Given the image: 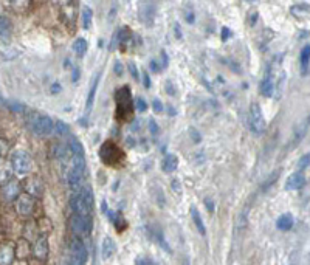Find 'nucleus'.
<instances>
[{
  "label": "nucleus",
  "mask_w": 310,
  "mask_h": 265,
  "mask_svg": "<svg viewBox=\"0 0 310 265\" xmlns=\"http://www.w3.org/2000/svg\"><path fill=\"white\" fill-rule=\"evenodd\" d=\"M93 203H95V196H93V191L88 186H82L78 191H75L70 199V208L73 211V214H78L82 217H93Z\"/></svg>",
  "instance_id": "nucleus-1"
},
{
  "label": "nucleus",
  "mask_w": 310,
  "mask_h": 265,
  "mask_svg": "<svg viewBox=\"0 0 310 265\" xmlns=\"http://www.w3.org/2000/svg\"><path fill=\"white\" fill-rule=\"evenodd\" d=\"M28 127L38 137H48L54 132V121L45 113L33 112L28 116Z\"/></svg>",
  "instance_id": "nucleus-2"
},
{
  "label": "nucleus",
  "mask_w": 310,
  "mask_h": 265,
  "mask_svg": "<svg viewBox=\"0 0 310 265\" xmlns=\"http://www.w3.org/2000/svg\"><path fill=\"white\" fill-rule=\"evenodd\" d=\"M10 163H11V169L16 172V174H28L31 169H33V160L27 151L24 149H16L13 154H11V158H10Z\"/></svg>",
  "instance_id": "nucleus-3"
},
{
  "label": "nucleus",
  "mask_w": 310,
  "mask_h": 265,
  "mask_svg": "<svg viewBox=\"0 0 310 265\" xmlns=\"http://www.w3.org/2000/svg\"><path fill=\"white\" fill-rule=\"evenodd\" d=\"M248 126H250V130H251L254 135H262V134L265 132L267 122H265V118H264L261 105H259L258 102H251V105H250Z\"/></svg>",
  "instance_id": "nucleus-4"
},
{
  "label": "nucleus",
  "mask_w": 310,
  "mask_h": 265,
  "mask_svg": "<svg viewBox=\"0 0 310 265\" xmlns=\"http://www.w3.org/2000/svg\"><path fill=\"white\" fill-rule=\"evenodd\" d=\"M99 158H101V162L104 165L118 166L123 162L124 155L115 143H112V141H106L99 149Z\"/></svg>",
  "instance_id": "nucleus-5"
},
{
  "label": "nucleus",
  "mask_w": 310,
  "mask_h": 265,
  "mask_svg": "<svg viewBox=\"0 0 310 265\" xmlns=\"http://www.w3.org/2000/svg\"><path fill=\"white\" fill-rule=\"evenodd\" d=\"M115 99H117V115H120V118H127L131 115V109H132L131 88L127 85L118 88Z\"/></svg>",
  "instance_id": "nucleus-6"
},
{
  "label": "nucleus",
  "mask_w": 310,
  "mask_h": 265,
  "mask_svg": "<svg viewBox=\"0 0 310 265\" xmlns=\"http://www.w3.org/2000/svg\"><path fill=\"white\" fill-rule=\"evenodd\" d=\"M70 228L78 237L88 236L93 229V217H82L78 214H73L70 217Z\"/></svg>",
  "instance_id": "nucleus-7"
},
{
  "label": "nucleus",
  "mask_w": 310,
  "mask_h": 265,
  "mask_svg": "<svg viewBox=\"0 0 310 265\" xmlns=\"http://www.w3.org/2000/svg\"><path fill=\"white\" fill-rule=\"evenodd\" d=\"M275 62H271L267 68V73L264 76V79L261 81V85H259V92L262 96L265 98H271L276 92V87H278V82H276V75H275Z\"/></svg>",
  "instance_id": "nucleus-8"
},
{
  "label": "nucleus",
  "mask_w": 310,
  "mask_h": 265,
  "mask_svg": "<svg viewBox=\"0 0 310 265\" xmlns=\"http://www.w3.org/2000/svg\"><path fill=\"white\" fill-rule=\"evenodd\" d=\"M14 209H16V213L19 216H22V217L31 216L33 209H34L33 196H30V194H27V192H22L21 196L14 200Z\"/></svg>",
  "instance_id": "nucleus-9"
},
{
  "label": "nucleus",
  "mask_w": 310,
  "mask_h": 265,
  "mask_svg": "<svg viewBox=\"0 0 310 265\" xmlns=\"http://www.w3.org/2000/svg\"><path fill=\"white\" fill-rule=\"evenodd\" d=\"M70 257L76 259V260H81L84 263L87 262V257H88L87 248H85L82 239L78 237V236H73L70 239Z\"/></svg>",
  "instance_id": "nucleus-10"
},
{
  "label": "nucleus",
  "mask_w": 310,
  "mask_h": 265,
  "mask_svg": "<svg viewBox=\"0 0 310 265\" xmlns=\"http://www.w3.org/2000/svg\"><path fill=\"white\" fill-rule=\"evenodd\" d=\"M99 79H101V72H98L96 76L93 78L92 85H90V90H88V95H87V101H85V113H84V121H82V124H84V126L87 124V118H88L90 112H92V109H93L96 90H98V85H99Z\"/></svg>",
  "instance_id": "nucleus-11"
},
{
  "label": "nucleus",
  "mask_w": 310,
  "mask_h": 265,
  "mask_svg": "<svg viewBox=\"0 0 310 265\" xmlns=\"http://www.w3.org/2000/svg\"><path fill=\"white\" fill-rule=\"evenodd\" d=\"M0 194H2V199L5 202H14L17 197L21 196V183L17 180H10L8 183H5L2 186V191H0Z\"/></svg>",
  "instance_id": "nucleus-12"
},
{
  "label": "nucleus",
  "mask_w": 310,
  "mask_h": 265,
  "mask_svg": "<svg viewBox=\"0 0 310 265\" xmlns=\"http://www.w3.org/2000/svg\"><path fill=\"white\" fill-rule=\"evenodd\" d=\"M138 13H140V21L144 25L152 27L154 19H155V4L154 2H143V4H140Z\"/></svg>",
  "instance_id": "nucleus-13"
},
{
  "label": "nucleus",
  "mask_w": 310,
  "mask_h": 265,
  "mask_svg": "<svg viewBox=\"0 0 310 265\" xmlns=\"http://www.w3.org/2000/svg\"><path fill=\"white\" fill-rule=\"evenodd\" d=\"M146 234L149 236V239H152L154 242H157L163 250L168 251V253H172V248L171 245L168 243V240L163 236V233L160 231L158 228H152V226H146Z\"/></svg>",
  "instance_id": "nucleus-14"
},
{
  "label": "nucleus",
  "mask_w": 310,
  "mask_h": 265,
  "mask_svg": "<svg viewBox=\"0 0 310 265\" xmlns=\"http://www.w3.org/2000/svg\"><path fill=\"white\" fill-rule=\"evenodd\" d=\"M16 257V246L11 242L0 245V265H11Z\"/></svg>",
  "instance_id": "nucleus-15"
},
{
  "label": "nucleus",
  "mask_w": 310,
  "mask_h": 265,
  "mask_svg": "<svg viewBox=\"0 0 310 265\" xmlns=\"http://www.w3.org/2000/svg\"><path fill=\"white\" fill-rule=\"evenodd\" d=\"M304 185H305V177H304V174H302L301 171H298V172L291 174V175L288 177L285 185H284V188H285V191H298V189H301Z\"/></svg>",
  "instance_id": "nucleus-16"
},
{
  "label": "nucleus",
  "mask_w": 310,
  "mask_h": 265,
  "mask_svg": "<svg viewBox=\"0 0 310 265\" xmlns=\"http://www.w3.org/2000/svg\"><path fill=\"white\" fill-rule=\"evenodd\" d=\"M13 38V24L7 16H0V41L8 44Z\"/></svg>",
  "instance_id": "nucleus-17"
},
{
  "label": "nucleus",
  "mask_w": 310,
  "mask_h": 265,
  "mask_svg": "<svg viewBox=\"0 0 310 265\" xmlns=\"http://www.w3.org/2000/svg\"><path fill=\"white\" fill-rule=\"evenodd\" d=\"M48 251H50V248H48V240H47L45 236L39 237L38 240L34 242V250H33V253H34V256L38 257L39 260H47Z\"/></svg>",
  "instance_id": "nucleus-18"
},
{
  "label": "nucleus",
  "mask_w": 310,
  "mask_h": 265,
  "mask_svg": "<svg viewBox=\"0 0 310 265\" xmlns=\"http://www.w3.org/2000/svg\"><path fill=\"white\" fill-rule=\"evenodd\" d=\"M115 250H117V245H115L114 239H112V237H104V239H102V243H101V257H102L104 260L111 259V257L114 256Z\"/></svg>",
  "instance_id": "nucleus-19"
},
{
  "label": "nucleus",
  "mask_w": 310,
  "mask_h": 265,
  "mask_svg": "<svg viewBox=\"0 0 310 265\" xmlns=\"http://www.w3.org/2000/svg\"><path fill=\"white\" fill-rule=\"evenodd\" d=\"M177 166H178V158H177V155H174V154L165 155V158L161 160V171L166 172V174L174 172V171L177 169Z\"/></svg>",
  "instance_id": "nucleus-20"
},
{
  "label": "nucleus",
  "mask_w": 310,
  "mask_h": 265,
  "mask_svg": "<svg viewBox=\"0 0 310 265\" xmlns=\"http://www.w3.org/2000/svg\"><path fill=\"white\" fill-rule=\"evenodd\" d=\"M299 65H301V75L308 73V65H310V45H304L301 50V56H299Z\"/></svg>",
  "instance_id": "nucleus-21"
},
{
  "label": "nucleus",
  "mask_w": 310,
  "mask_h": 265,
  "mask_svg": "<svg viewBox=\"0 0 310 265\" xmlns=\"http://www.w3.org/2000/svg\"><path fill=\"white\" fill-rule=\"evenodd\" d=\"M191 219H192V222H194V225L197 228V231L202 236H205L206 234V228H205V223L202 220V216H200L198 209L195 206H191Z\"/></svg>",
  "instance_id": "nucleus-22"
},
{
  "label": "nucleus",
  "mask_w": 310,
  "mask_h": 265,
  "mask_svg": "<svg viewBox=\"0 0 310 265\" xmlns=\"http://www.w3.org/2000/svg\"><path fill=\"white\" fill-rule=\"evenodd\" d=\"M293 223H295L293 216L288 214V213L279 216V219L276 220V226H278V229H281V231H288V229L293 228Z\"/></svg>",
  "instance_id": "nucleus-23"
},
{
  "label": "nucleus",
  "mask_w": 310,
  "mask_h": 265,
  "mask_svg": "<svg viewBox=\"0 0 310 265\" xmlns=\"http://www.w3.org/2000/svg\"><path fill=\"white\" fill-rule=\"evenodd\" d=\"M27 191L30 196H39L42 192V185H41V180L38 177H34V179H30L27 182Z\"/></svg>",
  "instance_id": "nucleus-24"
},
{
  "label": "nucleus",
  "mask_w": 310,
  "mask_h": 265,
  "mask_svg": "<svg viewBox=\"0 0 310 265\" xmlns=\"http://www.w3.org/2000/svg\"><path fill=\"white\" fill-rule=\"evenodd\" d=\"M92 19H93V11L90 10L88 7H84L82 13H81V22H82V28L84 30L90 28V25H92Z\"/></svg>",
  "instance_id": "nucleus-25"
},
{
  "label": "nucleus",
  "mask_w": 310,
  "mask_h": 265,
  "mask_svg": "<svg viewBox=\"0 0 310 265\" xmlns=\"http://www.w3.org/2000/svg\"><path fill=\"white\" fill-rule=\"evenodd\" d=\"M87 50H88V44L84 38H78L75 42H73V51H75L76 55L84 56L87 53Z\"/></svg>",
  "instance_id": "nucleus-26"
},
{
  "label": "nucleus",
  "mask_w": 310,
  "mask_h": 265,
  "mask_svg": "<svg viewBox=\"0 0 310 265\" xmlns=\"http://www.w3.org/2000/svg\"><path fill=\"white\" fill-rule=\"evenodd\" d=\"M111 222L115 225L117 231H123V229H126V228H127V222H126V219L123 217V214H121V213H117V211H115L114 217L111 219Z\"/></svg>",
  "instance_id": "nucleus-27"
},
{
  "label": "nucleus",
  "mask_w": 310,
  "mask_h": 265,
  "mask_svg": "<svg viewBox=\"0 0 310 265\" xmlns=\"http://www.w3.org/2000/svg\"><path fill=\"white\" fill-rule=\"evenodd\" d=\"M68 149L73 152V154H76V155H84V146L81 145V141H78L76 138H71L68 141Z\"/></svg>",
  "instance_id": "nucleus-28"
},
{
  "label": "nucleus",
  "mask_w": 310,
  "mask_h": 265,
  "mask_svg": "<svg viewBox=\"0 0 310 265\" xmlns=\"http://www.w3.org/2000/svg\"><path fill=\"white\" fill-rule=\"evenodd\" d=\"M290 11H291V14H295L296 17H302L305 13H310V7L307 4H296V5H293V7L290 8Z\"/></svg>",
  "instance_id": "nucleus-29"
},
{
  "label": "nucleus",
  "mask_w": 310,
  "mask_h": 265,
  "mask_svg": "<svg viewBox=\"0 0 310 265\" xmlns=\"http://www.w3.org/2000/svg\"><path fill=\"white\" fill-rule=\"evenodd\" d=\"M68 124H65L64 121H61V119H58L56 122H54V132H56L58 135H61V137H64V135H67L68 134Z\"/></svg>",
  "instance_id": "nucleus-30"
},
{
  "label": "nucleus",
  "mask_w": 310,
  "mask_h": 265,
  "mask_svg": "<svg viewBox=\"0 0 310 265\" xmlns=\"http://www.w3.org/2000/svg\"><path fill=\"white\" fill-rule=\"evenodd\" d=\"M11 180V169L7 166H0V185H5Z\"/></svg>",
  "instance_id": "nucleus-31"
},
{
  "label": "nucleus",
  "mask_w": 310,
  "mask_h": 265,
  "mask_svg": "<svg viewBox=\"0 0 310 265\" xmlns=\"http://www.w3.org/2000/svg\"><path fill=\"white\" fill-rule=\"evenodd\" d=\"M134 104H135V109H137L140 113H143V112L148 110V102H146V99L141 98V96H137L135 101H134Z\"/></svg>",
  "instance_id": "nucleus-32"
},
{
  "label": "nucleus",
  "mask_w": 310,
  "mask_h": 265,
  "mask_svg": "<svg viewBox=\"0 0 310 265\" xmlns=\"http://www.w3.org/2000/svg\"><path fill=\"white\" fill-rule=\"evenodd\" d=\"M296 166H298V169H299V171H302V169H305V168H308V166H310V152L304 154V155L299 158L298 163H296Z\"/></svg>",
  "instance_id": "nucleus-33"
},
{
  "label": "nucleus",
  "mask_w": 310,
  "mask_h": 265,
  "mask_svg": "<svg viewBox=\"0 0 310 265\" xmlns=\"http://www.w3.org/2000/svg\"><path fill=\"white\" fill-rule=\"evenodd\" d=\"M158 64H160L161 70H165V68L168 67V64H169V58H168V55H166V51H165V50H161V53H160Z\"/></svg>",
  "instance_id": "nucleus-34"
},
{
  "label": "nucleus",
  "mask_w": 310,
  "mask_h": 265,
  "mask_svg": "<svg viewBox=\"0 0 310 265\" xmlns=\"http://www.w3.org/2000/svg\"><path fill=\"white\" fill-rule=\"evenodd\" d=\"M135 265H155V262L149 256H138L135 259Z\"/></svg>",
  "instance_id": "nucleus-35"
},
{
  "label": "nucleus",
  "mask_w": 310,
  "mask_h": 265,
  "mask_svg": "<svg viewBox=\"0 0 310 265\" xmlns=\"http://www.w3.org/2000/svg\"><path fill=\"white\" fill-rule=\"evenodd\" d=\"M189 137L192 138L194 143H200V141H202V135H200V132L197 129H194V127L189 129Z\"/></svg>",
  "instance_id": "nucleus-36"
},
{
  "label": "nucleus",
  "mask_w": 310,
  "mask_h": 265,
  "mask_svg": "<svg viewBox=\"0 0 310 265\" xmlns=\"http://www.w3.org/2000/svg\"><path fill=\"white\" fill-rule=\"evenodd\" d=\"M149 132H151L152 135H158V134H160V127H158L157 121H155L154 118L149 119Z\"/></svg>",
  "instance_id": "nucleus-37"
},
{
  "label": "nucleus",
  "mask_w": 310,
  "mask_h": 265,
  "mask_svg": "<svg viewBox=\"0 0 310 265\" xmlns=\"http://www.w3.org/2000/svg\"><path fill=\"white\" fill-rule=\"evenodd\" d=\"M127 68H129V73L132 75V78L138 81V78H140V75H138V68H137V65H135V62H129V65H127Z\"/></svg>",
  "instance_id": "nucleus-38"
},
{
  "label": "nucleus",
  "mask_w": 310,
  "mask_h": 265,
  "mask_svg": "<svg viewBox=\"0 0 310 265\" xmlns=\"http://www.w3.org/2000/svg\"><path fill=\"white\" fill-rule=\"evenodd\" d=\"M152 109H154L155 113H161V112H163V104H161V101H160L158 98H154V101H152Z\"/></svg>",
  "instance_id": "nucleus-39"
},
{
  "label": "nucleus",
  "mask_w": 310,
  "mask_h": 265,
  "mask_svg": "<svg viewBox=\"0 0 310 265\" xmlns=\"http://www.w3.org/2000/svg\"><path fill=\"white\" fill-rule=\"evenodd\" d=\"M151 70H152V72H155V73H160V72H161V67H160V64H158V59H152V61H151Z\"/></svg>",
  "instance_id": "nucleus-40"
},
{
  "label": "nucleus",
  "mask_w": 310,
  "mask_h": 265,
  "mask_svg": "<svg viewBox=\"0 0 310 265\" xmlns=\"http://www.w3.org/2000/svg\"><path fill=\"white\" fill-rule=\"evenodd\" d=\"M231 36V31H230V28H227V27H224L222 28V41L225 42V41H228V38Z\"/></svg>",
  "instance_id": "nucleus-41"
},
{
  "label": "nucleus",
  "mask_w": 310,
  "mask_h": 265,
  "mask_svg": "<svg viewBox=\"0 0 310 265\" xmlns=\"http://www.w3.org/2000/svg\"><path fill=\"white\" fill-rule=\"evenodd\" d=\"M166 90H168V93H169L171 96H175V87L172 85V82H171V81H168V82H166Z\"/></svg>",
  "instance_id": "nucleus-42"
},
{
  "label": "nucleus",
  "mask_w": 310,
  "mask_h": 265,
  "mask_svg": "<svg viewBox=\"0 0 310 265\" xmlns=\"http://www.w3.org/2000/svg\"><path fill=\"white\" fill-rule=\"evenodd\" d=\"M114 70H115V73H117L118 76H121V75H123V64H121L120 61H117V62H115Z\"/></svg>",
  "instance_id": "nucleus-43"
},
{
  "label": "nucleus",
  "mask_w": 310,
  "mask_h": 265,
  "mask_svg": "<svg viewBox=\"0 0 310 265\" xmlns=\"http://www.w3.org/2000/svg\"><path fill=\"white\" fill-rule=\"evenodd\" d=\"M61 90H62V87H61L59 82H56V84H53V85H51V93H59Z\"/></svg>",
  "instance_id": "nucleus-44"
},
{
  "label": "nucleus",
  "mask_w": 310,
  "mask_h": 265,
  "mask_svg": "<svg viewBox=\"0 0 310 265\" xmlns=\"http://www.w3.org/2000/svg\"><path fill=\"white\" fill-rule=\"evenodd\" d=\"M143 81H144V87H148V88L151 87V81H149V75H148V73H146V72L143 73Z\"/></svg>",
  "instance_id": "nucleus-45"
},
{
  "label": "nucleus",
  "mask_w": 310,
  "mask_h": 265,
  "mask_svg": "<svg viewBox=\"0 0 310 265\" xmlns=\"http://www.w3.org/2000/svg\"><path fill=\"white\" fill-rule=\"evenodd\" d=\"M174 31H175V38H177V39H181V31H180L178 24H174Z\"/></svg>",
  "instance_id": "nucleus-46"
},
{
  "label": "nucleus",
  "mask_w": 310,
  "mask_h": 265,
  "mask_svg": "<svg viewBox=\"0 0 310 265\" xmlns=\"http://www.w3.org/2000/svg\"><path fill=\"white\" fill-rule=\"evenodd\" d=\"M78 78H79V70H78V67H75V70H73V81H78Z\"/></svg>",
  "instance_id": "nucleus-47"
},
{
  "label": "nucleus",
  "mask_w": 310,
  "mask_h": 265,
  "mask_svg": "<svg viewBox=\"0 0 310 265\" xmlns=\"http://www.w3.org/2000/svg\"><path fill=\"white\" fill-rule=\"evenodd\" d=\"M168 112H169V115H171V116H175V113H177V112H175V109L172 107L171 104H168Z\"/></svg>",
  "instance_id": "nucleus-48"
},
{
  "label": "nucleus",
  "mask_w": 310,
  "mask_h": 265,
  "mask_svg": "<svg viewBox=\"0 0 310 265\" xmlns=\"http://www.w3.org/2000/svg\"><path fill=\"white\" fill-rule=\"evenodd\" d=\"M186 21H188L189 24H194V21H195V19H194V14L188 13V14H186Z\"/></svg>",
  "instance_id": "nucleus-49"
},
{
  "label": "nucleus",
  "mask_w": 310,
  "mask_h": 265,
  "mask_svg": "<svg viewBox=\"0 0 310 265\" xmlns=\"http://www.w3.org/2000/svg\"><path fill=\"white\" fill-rule=\"evenodd\" d=\"M127 145H129L131 148H134L135 146V140L132 137H129V138H127Z\"/></svg>",
  "instance_id": "nucleus-50"
},
{
  "label": "nucleus",
  "mask_w": 310,
  "mask_h": 265,
  "mask_svg": "<svg viewBox=\"0 0 310 265\" xmlns=\"http://www.w3.org/2000/svg\"><path fill=\"white\" fill-rule=\"evenodd\" d=\"M5 105H7V102H5V99H4L2 93H0V107H5Z\"/></svg>",
  "instance_id": "nucleus-51"
},
{
  "label": "nucleus",
  "mask_w": 310,
  "mask_h": 265,
  "mask_svg": "<svg viewBox=\"0 0 310 265\" xmlns=\"http://www.w3.org/2000/svg\"><path fill=\"white\" fill-rule=\"evenodd\" d=\"M0 141H2V140H0ZM4 149H5L4 143H0V157H2V152H4Z\"/></svg>",
  "instance_id": "nucleus-52"
},
{
  "label": "nucleus",
  "mask_w": 310,
  "mask_h": 265,
  "mask_svg": "<svg viewBox=\"0 0 310 265\" xmlns=\"http://www.w3.org/2000/svg\"><path fill=\"white\" fill-rule=\"evenodd\" d=\"M64 265H70V263H68V262H65V263H64Z\"/></svg>",
  "instance_id": "nucleus-53"
}]
</instances>
